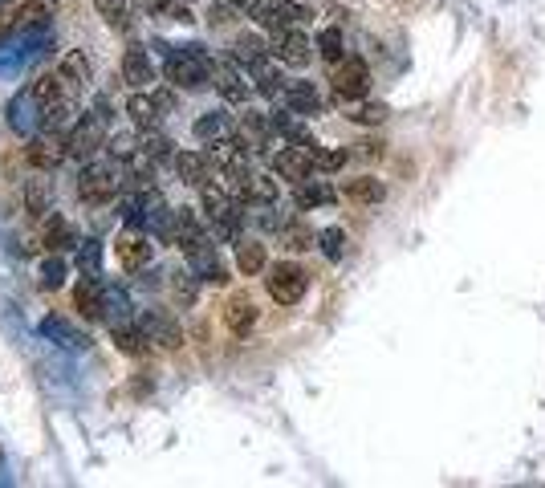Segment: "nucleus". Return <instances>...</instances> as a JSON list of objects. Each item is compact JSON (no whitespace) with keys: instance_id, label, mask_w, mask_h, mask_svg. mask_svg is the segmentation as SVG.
I'll return each mask as SVG.
<instances>
[{"instance_id":"f257e3e1","label":"nucleus","mask_w":545,"mask_h":488,"mask_svg":"<svg viewBox=\"0 0 545 488\" xmlns=\"http://www.w3.org/2000/svg\"><path fill=\"white\" fill-rule=\"evenodd\" d=\"M155 53H163V78L179 90H204L212 82V66L216 61L204 53V45H167V41H155Z\"/></svg>"},{"instance_id":"f03ea898","label":"nucleus","mask_w":545,"mask_h":488,"mask_svg":"<svg viewBox=\"0 0 545 488\" xmlns=\"http://www.w3.org/2000/svg\"><path fill=\"white\" fill-rule=\"evenodd\" d=\"M114 167H118L114 159H90L78 171V196L86 204H110L118 192H123V175H118Z\"/></svg>"},{"instance_id":"7ed1b4c3","label":"nucleus","mask_w":545,"mask_h":488,"mask_svg":"<svg viewBox=\"0 0 545 488\" xmlns=\"http://www.w3.org/2000/svg\"><path fill=\"white\" fill-rule=\"evenodd\" d=\"M265 289L277 305H297L310 289V273L297 261H277L273 269H265Z\"/></svg>"},{"instance_id":"20e7f679","label":"nucleus","mask_w":545,"mask_h":488,"mask_svg":"<svg viewBox=\"0 0 545 488\" xmlns=\"http://www.w3.org/2000/svg\"><path fill=\"white\" fill-rule=\"evenodd\" d=\"M330 90L338 102H362L371 94V70L362 57H342L334 74H330Z\"/></svg>"},{"instance_id":"39448f33","label":"nucleus","mask_w":545,"mask_h":488,"mask_svg":"<svg viewBox=\"0 0 545 488\" xmlns=\"http://www.w3.org/2000/svg\"><path fill=\"white\" fill-rule=\"evenodd\" d=\"M269 53L281 61V66H293V70H306L310 57H314V41L306 37V29L293 25V29H277L269 37Z\"/></svg>"},{"instance_id":"423d86ee","label":"nucleus","mask_w":545,"mask_h":488,"mask_svg":"<svg viewBox=\"0 0 545 488\" xmlns=\"http://www.w3.org/2000/svg\"><path fill=\"white\" fill-rule=\"evenodd\" d=\"M70 159H82V163H90L102 147H106V118H98L94 110L90 114H82L74 127H70Z\"/></svg>"},{"instance_id":"0eeeda50","label":"nucleus","mask_w":545,"mask_h":488,"mask_svg":"<svg viewBox=\"0 0 545 488\" xmlns=\"http://www.w3.org/2000/svg\"><path fill=\"white\" fill-rule=\"evenodd\" d=\"M310 9L297 5V0H261L253 21L265 29V33H277V29H293V25H310Z\"/></svg>"},{"instance_id":"6e6552de","label":"nucleus","mask_w":545,"mask_h":488,"mask_svg":"<svg viewBox=\"0 0 545 488\" xmlns=\"http://www.w3.org/2000/svg\"><path fill=\"white\" fill-rule=\"evenodd\" d=\"M135 326L151 338V346L159 350H179L184 346V326H179L167 310H135Z\"/></svg>"},{"instance_id":"1a4fd4ad","label":"nucleus","mask_w":545,"mask_h":488,"mask_svg":"<svg viewBox=\"0 0 545 488\" xmlns=\"http://www.w3.org/2000/svg\"><path fill=\"white\" fill-rule=\"evenodd\" d=\"M273 118L265 114V110H245L236 118V143L245 147L249 155H265L269 147H273Z\"/></svg>"},{"instance_id":"9d476101","label":"nucleus","mask_w":545,"mask_h":488,"mask_svg":"<svg viewBox=\"0 0 545 488\" xmlns=\"http://www.w3.org/2000/svg\"><path fill=\"white\" fill-rule=\"evenodd\" d=\"M212 86H216V94L228 102V106H245L249 102V94H253V86L245 82V66L240 61H216L212 66Z\"/></svg>"},{"instance_id":"9b49d317","label":"nucleus","mask_w":545,"mask_h":488,"mask_svg":"<svg viewBox=\"0 0 545 488\" xmlns=\"http://www.w3.org/2000/svg\"><path fill=\"white\" fill-rule=\"evenodd\" d=\"M25 159L37 167V171H53L57 163H66L70 159V139L62 131H41L29 139L25 147Z\"/></svg>"},{"instance_id":"f8f14e48","label":"nucleus","mask_w":545,"mask_h":488,"mask_svg":"<svg viewBox=\"0 0 545 488\" xmlns=\"http://www.w3.org/2000/svg\"><path fill=\"white\" fill-rule=\"evenodd\" d=\"M114 253H118V265H123L127 273H143V269L151 265V257H155L151 232H143V228H127V236H118Z\"/></svg>"},{"instance_id":"ddd939ff","label":"nucleus","mask_w":545,"mask_h":488,"mask_svg":"<svg viewBox=\"0 0 545 488\" xmlns=\"http://www.w3.org/2000/svg\"><path fill=\"white\" fill-rule=\"evenodd\" d=\"M41 110H45V102H41L33 90L13 94V102H9V127H13L21 139H33V135L41 131Z\"/></svg>"},{"instance_id":"4468645a","label":"nucleus","mask_w":545,"mask_h":488,"mask_svg":"<svg viewBox=\"0 0 545 488\" xmlns=\"http://www.w3.org/2000/svg\"><path fill=\"white\" fill-rule=\"evenodd\" d=\"M273 171L281 175V179H289V183H306V179H314V155L310 151H301V147H281L277 155H273Z\"/></svg>"},{"instance_id":"2eb2a0df","label":"nucleus","mask_w":545,"mask_h":488,"mask_svg":"<svg viewBox=\"0 0 545 488\" xmlns=\"http://www.w3.org/2000/svg\"><path fill=\"white\" fill-rule=\"evenodd\" d=\"M41 338H49V342H57L62 350H90V334H82L70 318H62V314H49V318H41Z\"/></svg>"},{"instance_id":"dca6fc26","label":"nucleus","mask_w":545,"mask_h":488,"mask_svg":"<svg viewBox=\"0 0 545 488\" xmlns=\"http://www.w3.org/2000/svg\"><path fill=\"white\" fill-rule=\"evenodd\" d=\"M257 318H261V310H257V301H253L249 293H232V297L224 301V326H228L236 338H245V334L257 326Z\"/></svg>"},{"instance_id":"f3484780","label":"nucleus","mask_w":545,"mask_h":488,"mask_svg":"<svg viewBox=\"0 0 545 488\" xmlns=\"http://www.w3.org/2000/svg\"><path fill=\"white\" fill-rule=\"evenodd\" d=\"M269 118H273V131H277V135H281L289 147H301V151H310V155L318 151L314 131L306 127V122H297V118H293V110H285V106H281V110H273Z\"/></svg>"},{"instance_id":"a211bd4d","label":"nucleus","mask_w":545,"mask_h":488,"mask_svg":"<svg viewBox=\"0 0 545 488\" xmlns=\"http://www.w3.org/2000/svg\"><path fill=\"white\" fill-rule=\"evenodd\" d=\"M281 106L293 110L297 118H314V114H322V94L314 90V82H285Z\"/></svg>"},{"instance_id":"6ab92c4d","label":"nucleus","mask_w":545,"mask_h":488,"mask_svg":"<svg viewBox=\"0 0 545 488\" xmlns=\"http://www.w3.org/2000/svg\"><path fill=\"white\" fill-rule=\"evenodd\" d=\"M41 240H45V249L49 253H70V249H78L82 244V236H78V228L66 220V216H45V232H41Z\"/></svg>"},{"instance_id":"aec40b11","label":"nucleus","mask_w":545,"mask_h":488,"mask_svg":"<svg viewBox=\"0 0 545 488\" xmlns=\"http://www.w3.org/2000/svg\"><path fill=\"white\" fill-rule=\"evenodd\" d=\"M342 196L350 204H362V208H371V204H383L387 200V183L375 179V175H354L342 183Z\"/></svg>"},{"instance_id":"412c9836","label":"nucleus","mask_w":545,"mask_h":488,"mask_svg":"<svg viewBox=\"0 0 545 488\" xmlns=\"http://www.w3.org/2000/svg\"><path fill=\"white\" fill-rule=\"evenodd\" d=\"M123 82H127L131 90H147V86L155 82V66H151V57H147L143 45H131V49L123 53Z\"/></svg>"},{"instance_id":"4be33fe9","label":"nucleus","mask_w":545,"mask_h":488,"mask_svg":"<svg viewBox=\"0 0 545 488\" xmlns=\"http://www.w3.org/2000/svg\"><path fill=\"white\" fill-rule=\"evenodd\" d=\"M102 322H106L110 330L135 322V305H131V297L118 289V285H106V289H102Z\"/></svg>"},{"instance_id":"5701e85b","label":"nucleus","mask_w":545,"mask_h":488,"mask_svg":"<svg viewBox=\"0 0 545 488\" xmlns=\"http://www.w3.org/2000/svg\"><path fill=\"white\" fill-rule=\"evenodd\" d=\"M171 167L179 171V179H184L188 188H204L208 171H212V159H208V151H175Z\"/></svg>"},{"instance_id":"b1692460","label":"nucleus","mask_w":545,"mask_h":488,"mask_svg":"<svg viewBox=\"0 0 545 488\" xmlns=\"http://www.w3.org/2000/svg\"><path fill=\"white\" fill-rule=\"evenodd\" d=\"M102 281L98 277H90V273H82L78 277V285H74V310L82 314V318H90V322H98L102 318Z\"/></svg>"},{"instance_id":"393cba45","label":"nucleus","mask_w":545,"mask_h":488,"mask_svg":"<svg viewBox=\"0 0 545 488\" xmlns=\"http://www.w3.org/2000/svg\"><path fill=\"white\" fill-rule=\"evenodd\" d=\"M167 277H171L167 285H171L175 305H179V310H192V305L200 301V281H204V277H200L192 265H188V269H171Z\"/></svg>"},{"instance_id":"a878e982","label":"nucleus","mask_w":545,"mask_h":488,"mask_svg":"<svg viewBox=\"0 0 545 488\" xmlns=\"http://www.w3.org/2000/svg\"><path fill=\"white\" fill-rule=\"evenodd\" d=\"M228 53H232V61H240L245 70H253L257 61L269 57V41H265L261 33H236L232 45H228Z\"/></svg>"},{"instance_id":"bb28decb","label":"nucleus","mask_w":545,"mask_h":488,"mask_svg":"<svg viewBox=\"0 0 545 488\" xmlns=\"http://www.w3.org/2000/svg\"><path fill=\"white\" fill-rule=\"evenodd\" d=\"M236 269H240V277H261V273L269 269L265 244H261V240H245V236H240V240H236Z\"/></svg>"},{"instance_id":"cd10ccee","label":"nucleus","mask_w":545,"mask_h":488,"mask_svg":"<svg viewBox=\"0 0 545 488\" xmlns=\"http://www.w3.org/2000/svg\"><path fill=\"white\" fill-rule=\"evenodd\" d=\"M338 192L322 179H306V183H293V208L310 212V208H322V204H334Z\"/></svg>"},{"instance_id":"c85d7f7f","label":"nucleus","mask_w":545,"mask_h":488,"mask_svg":"<svg viewBox=\"0 0 545 488\" xmlns=\"http://www.w3.org/2000/svg\"><path fill=\"white\" fill-rule=\"evenodd\" d=\"M236 196L245 200L249 208H261V204H277V200H281V188H277L273 175H257V171H253L245 188H236Z\"/></svg>"},{"instance_id":"c756f323","label":"nucleus","mask_w":545,"mask_h":488,"mask_svg":"<svg viewBox=\"0 0 545 488\" xmlns=\"http://www.w3.org/2000/svg\"><path fill=\"white\" fill-rule=\"evenodd\" d=\"M57 74H62L66 90H78V94H82V90H86V86L94 82V70H90V57H86V53H78V49L62 57V66H57Z\"/></svg>"},{"instance_id":"7c9ffc66","label":"nucleus","mask_w":545,"mask_h":488,"mask_svg":"<svg viewBox=\"0 0 545 488\" xmlns=\"http://www.w3.org/2000/svg\"><path fill=\"white\" fill-rule=\"evenodd\" d=\"M78 122V114H74V102L62 94V98H53V102H45V110H41V131H62V135H70V127Z\"/></svg>"},{"instance_id":"2f4dec72","label":"nucleus","mask_w":545,"mask_h":488,"mask_svg":"<svg viewBox=\"0 0 545 488\" xmlns=\"http://www.w3.org/2000/svg\"><path fill=\"white\" fill-rule=\"evenodd\" d=\"M273 61H277V57L269 53L265 61H257V66L249 70V74H253V90H257V94H265V98H281V90H285V82H289V78L273 66Z\"/></svg>"},{"instance_id":"473e14b6","label":"nucleus","mask_w":545,"mask_h":488,"mask_svg":"<svg viewBox=\"0 0 545 488\" xmlns=\"http://www.w3.org/2000/svg\"><path fill=\"white\" fill-rule=\"evenodd\" d=\"M57 13V0H25L17 13H9L13 29H33V25H49V17Z\"/></svg>"},{"instance_id":"72a5a7b5","label":"nucleus","mask_w":545,"mask_h":488,"mask_svg":"<svg viewBox=\"0 0 545 488\" xmlns=\"http://www.w3.org/2000/svg\"><path fill=\"white\" fill-rule=\"evenodd\" d=\"M53 204V183L45 179V171H37L33 179H25V212L29 216H45Z\"/></svg>"},{"instance_id":"f704fd0d","label":"nucleus","mask_w":545,"mask_h":488,"mask_svg":"<svg viewBox=\"0 0 545 488\" xmlns=\"http://www.w3.org/2000/svg\"><path fill=\"white\" fill-rule=\"evenodd\" d=\"M127 118L135 122L139 131H147V127H159V122H163V110L155 106V98H151V94L135 90V94H131V102H127Z\"/></svg>"},{"instance_id":"c9c22d12","label":"nucleus","mask_w":545,"mask_h":488,"mask_svg":"<svg viewBox=\"0 0 545 488\" xmlns=\"http://www.w3.org/2000/svg\"><path fill=\"white\" fill-rule=\"evenodd\" d=\"M139 155H147L155 167H163V163H175V151H171V139L159 131V127H147L143 135H139Z\"/></svg>"},{"instance_id":"e433bc0d","label":"nucleus","mask_w":545,"mask_h":488,"mask_svg":"<svg viewBox=\"0 0 545 488\" xmlns=\"http://www.w3.org/2000/svg\"><path fill=\"white\" fill-rule=\"evenodd\" d=\"M110 338H114V346L123 350V354H131V358H143V354H151L155 346H151V338L131 322V326H114L110 330Z\"/></svg>"},{"instance_id":"4c0bfd02","label":"nucleus","mask_w":545,"mask_h":488,"mask_svg":"<svg viewBox=\"0 0 545 488\" xmlns=\"http://www.w3.org/2000/svg\"><path fill=\"white\" fill-rule=\"evenodd\" d=\"M232 131V118L224 114V110H204L200 118H196V127H192V135L200 139V143H212V139H224Z\"/></svg>"},{"instance_id":"58836bf2","label":"nucleus","mask_w":545,"mask_h":488,"mask_svg":"<svg viewBox=\"0 0 545 488\" xmlns=\"http://www.w3.org/2000/svg\"><path fill=\"white\" fill-rule=\"evenodd\" d=\"M118 167H127L131 159H139V135L135 131H114L110 139H106V147H102Z\"/></svg>"},{"instance_id":"ea45409f","label":"nucleus","mask_w":545,"mask_h":488,"mask_svg":"<svg viewBox=\"0 0 545 488\" xmlns=\"http://www.w3.org/2000/svg\"><path fill=\"white\" fill-rule=\"evenodd\" d=\"M98 17L114 29V33H127L131 29V0H94Z\"/></svg>"},{"instance_id":"a19ab883","label":"nucleus","mask_w":545,"mask_h":488,"mask_svg":"<svg viewBox=\"0 0 545 488\" xmlns=\"http://www.w3.org/2000/svg\"><path fill=\"white\" fill-rule=\"evenodd\" d=\"M143 5H147L155 17H163V21L196 25V17H192V9H188V0H143Z\"/></svg>"},{"instance_id":"79ce46f5","label":"nucleus","mask_w":545,"mask_h":488,"mask_svg":"<svg viewBox=\"0 0 545 488\" xmlns=\"http://www.w3.org/2000/svg\"><path fill=\"white\" fill-rule=\"evenodd\" d=\"M281 244H285L289 253H306V249H314V244H318V236H314L306 224H301V220H289V224L281 228Z\"/></svg>"},{"instance_id":"37998d69","label":"nucleus","mask_w":545,"mask_h":488,"mask_svg":"<svg viewBox=\"0 0 545 488\" xmlns=\"http://www.w3.org/2000/svg\"><path fill=\"white\" fill-rule=\"evenodd\" d=\"M74 257H78V273H90V277H102V240H94V236H86L78 249H74Z\"/></svg>"},{"instance_id":"c03bdc74","label":"nucleus","mask_w":545,"mask_h":488,"mask_svg":"<svg viewBox=\"0 0 545 488\" xmlns=\"http://www.w3.org/2000/svg\"><path fill=\"white\" fill-rule=\"evenodd\" d=\"M66 273H70V265L62 261V253H45L41 257V289H62Z\"/></svg>"},{"instance_id":"a18cd8bd","label":"nucleus","mask_w":545,"mask_h":488,"mask_svg":"<svg viewBox=\"0 0 545 488\" xmlns=\"http://www.w3.org/2000/svg\"><path fill=\"white\" fill-rule=\"evenodd\" d=\"M318 53L330 61V66H338V61L346 57V37H342V29H338V25H330V29H322V33H318Z\"/></svg>"},{"instance_id":"49530a36","label":"nucleus","mask_w":545,"mask_h":488,"mask_svg":"<svg viewBox=\"0 0 545 488\" xmlns=\"http://www.w3.org/2000/svg\"><path fill=\"white\" fill-rule=\"evenodd\" d=\"M318 249H322L326 261H342V257H346V232H342L338 224L322 228V232H318Z\"/></svg>"},{"instance_id":"de8ad7c7","label":"nucleus","mask_w":545,"mask_h":488,"mask_svg":"<svg viewBox=\"0 0 545 488\" xmlns=\"http://www.w3.org/2000/svg\"><path fill=\"white\" fill-rule=\"evenodd\" d=\"M387 114H391V110H387L383 102H362V106H354L346 118H350V122H358V127H379V122H383Z\"/></svg>"},{"instance_id":"09e8293b","label":"nucleus","mask_w":545,"mask_h":488,"mask_svg":"<svg viewBox=\"0 0 545 488\" xmlns=\"http://www.w3.org/2000/svg\"><path fill=\"white\" fill-rule=\"evenodd\" d=\"M346 159H350V151H346V147H334V151L318 147V151H314V167H318L322 175H334V171H342V167H346Z\"/></svg>"},{"instance_id":"8fccbe9b","label":"nucleus","mask_w":545,"mask_h":488,"mask_svg":"<svg viewBox=\"0 0 545 488\" xmlns=\"http://www.w3.org/2000/svg\"><path fill=\"white\" fill-rule=\"evenodd\" d=\"M41 102H53V98H62L66 94V82H62V74H37V82L29 86Z\"/></svg>"},{"instance_id":"3c124183","label":"nucleus","mask_w":545,"mask_h":488,"mask_svg":"<svg viewBox=\"0 0 545 488\" xmlns=\"http://www.w3.org/2000/svg\"><path fill=\"white\" fill-rule=\"evenodd\" d=\"M232 13H236V9L224 0V5H212V9H208V21H212V25H228V21H232Z\"/></svg>"},{"instance_id":"603ef678","label":"nucleus","mask_w":545,"mask_h":488,"mask_svg":"<svg viewBox=\"0 0 545 488\" xmlns=\"http://www.w3.org/2000/svg\"><path fill=\"white\" fill-rule=\"evenodd\" d=\"M151 98H155V106H159L163 114H171V110H175V90H155Z\"/></svg>"},{"instance_id":"864d4df0","label":"nucleus","mask_w":545,"mask_h":488,"mask_svg":"<svg viewBox=\"0 0 545 488\" xmlns=\"http://www.w3.org/2000/svg\"><path fill=\"white\" fill-rule=\"evenodd\" d=\"M228 5H232L236 13H245V17H253V13H257V5H261V0H228Z\"/></svg>"},{"instance_id":"5fc2aeb1","label":"nucleus","mask_w":545,"mask_h":488,"mask_svg":"<svg viewBox=\"0 0 545 488\" xmlns=\"http://www.w3.org/2000/svg\"><path fill=\"white\" fill-rule=\"evenodd\" d=\"M358 147H362V155H367V159H379V155H383V143H375V139H371V143H358Z\"/></svg>"},{"instance_id":"6e6d98bb","label":"nucleus","mask_w":545,"mask_h":488,"mask_svg":"<svg viewBox=\"0 0 545 488\" xmlns=\"http://www.w3.org/2000/svg\"><path fill=\"white\" fill-rule=\"evenodd\" d=\"M188 5H192V0H188Z\"/></svg>"}]
</instances>
